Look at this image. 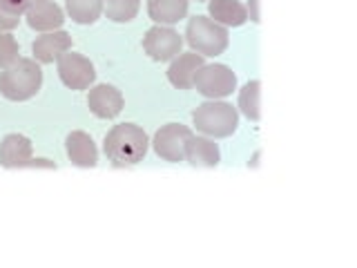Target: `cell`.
<instances>
[{
	"instance_id": "5",
	"label": "cell",
	"mask_w": 357,
	"mask_h": 268,
	"mask_svg": "<svg viewBox=\"0 0 357 268\" xmlns=\"http://www.w3.org/2000/svg\"><path fill=\"white\" fill-rule=\"evenodd\" d=\"M195 87L206 98H226L237 89V74L221 63L204 65L195 76Z\"/></svg>"
},
{
	"instance_id": "9",
	"label": "cell",
	"mask_w": 357,
	"mask_h": 268,
	"mask_svg": "<svg viewBox=\"0 0 357 268\" xmlns=\"http://www.w3.org/2000/svg\"><path fill=\"white\" fill-rule=\"evenodd\" d=\"M123 105H126V100H123L121 89H116L114 85L100 83V85H94L87 94V107L98 119L119 117Z\"/></svg>"
},
{
	"instance_id": "16",
	"label": "cell",
	"mask_w": 357,
	"mask_h": 268,
	"mask_svg": "<svg viewBox=\"0 0 357 268\" xmlns=\"http://www.w3.org/2000/svg\"><path fill=\"white\" fill-rule=\"evenodd\" d=\"M208 14L223 27H241L248 22V11L239 0H208Z\"/></svg>"
},
{
	"instance_id": "2",
	"label": "cell",
	"mask_w": 357,
	"mask_h": 268,
	"mask_svg": "<svg viewBox=\"0 0 357 268\" xmlns=\"http://www.w3.org/2000/svg\"><path fill=\"white\" fill-rule=\"evenodd\" d=\"M43 85V70L36 59H18L0 72V94L9 100H29Z\"/></svg>"
},
{
	"instance_id": "25",
	"label": "cell",
	"mask_w": 357,
	"mask_h": 268,
	"mask_svg": "<svg viewBox=\"0 0 357 268\" xmlns=\"http://www.w3.org/2000/svg\"><path fill=\"white\" fill-rule=\"evenodd\" d=\"M22 168H47V170H56V163L50 159H29Z\"/></svg>"
},
{
	"instance_id": "12",
	"label": "cell",
	"mask_w": 357,
	"mask_h": 268,
	"mask_svg": "<svg viewBox=\"0 0 357 268\" xmlns=\"http://www.w3.org/2000/svg\"><path fill=\"white\" fill-rule=\"evenodd\" d=\"M72 50V36L63 29H56V31H45L43 36H38L31 45V54L33 59L38 63L47 65L59 61L65 52Z\"/></svg>"
},
{
	"instance_id": "3",
	"label": "cell",
	"mask_w": 357,
	"mask_h": 268,
	"mask_svg": "<svg viewBox=\"0 0 357 268\" xmlns=\"http://www.w3.org/2000/svg\"><path fill=\"white\" fill-rule=\"evenodd\" d=\"M195 128L206 134L210 139H226L230 134L237 132L239 126V110L226 103V100H206V103L197 105L192 112Z\"/></svg>"
},
{
	"instance_id": "24",
	"label": "cell",
	"mask_w": 357,
	"mask_h": 268,
	"mask_svg": "<svg viewBox=\"0 0 357 268\" xmlns=\"http://www.w3.org/2000/svg\"><path fill=\"white\" fill-rule=\"evenodd\" d=\"M259 3H261V0H248V7H245V11H248V20L257 22V25H259V22H261Z\"/></svg>"
},
{
	"instance_id": "1",
	"label": "cell",
	"mask_w": 357,
	"mask_h": 268,
	"mask_svg": "<svg viewBox=\"0 0 357 268\" xmlns=\"http://www.w3.org/2000/svg\"><path fill=\"white\" fill-rule=\"evenodd\" d=\"M148 145L150 139L143 128H139L137 123H121V126H114L105 134L103 150L112 163L126 168L143 161Z\"/></svg>"
},
{
	"instance_id": "8",
	"label": "cell",
	"mask_w": 357,
	"mask_h": 268,
	"mask_svg": "<svg viewBox=\"0 0 357 268\" xmlns=\"http://www.w3.org/2000/svg\"><path fill=\"white\" fill-rule=\"evenodd\" d=\"M59 76L65 87L70 89H89V85L94 83L96 78V70H94V63L85 59L83 54H76V52H65L59 61Z\"/></svg>"
},
{
	"instance_id": "20",
	"label": "cell",
	"mask_w": 357,
	"mask_h": 268,
	"mask_svg": "<svg viewBox=\"0 0 357 268\" xmlns=\"http://www.w3.org/2000/svg\"><path fill=\"white\" fill-rule=\"evenodd\" d=\"M141 0H103V14L114 22H130L137 18Z\"/></svg>"
},
{
	"instance_id": "4",
	"label": "cell",
	"mask_w": 357,
	"mask_h": 268,
	"mask_svg": "<svg viewBox=\"0 0 357 268\" xmlns=\"http://www.w3.org/2000/svg\"><path fill=\"white\" fill-rule=\"evenodd\" d=\"M185 43L201 56H219L228 50L230 34L210 16H192L185 27Z\"/></svg>"
},
{
	"instance_id": "15",
	"label": "cell",
	"mask_w": 357,
	"mask_h": 268,
	"mask_svg": "<svg viewBox=\"0 0 357 268\" xmlns=\"http://www.w3.org/2000/svg\"><path fill=\"white\" fill-rule=\"evenodd\" d=\"M31 141L25 134H7V137L0 141V165L3 168H22L25 161L31 159Z\"/></svg>"
},
{
	"instance_id": "13",
	"label": "cell",
	"mask_w": 357,
	"mask_h": 268,
	"mask_svg": "<svg viewBox=\"0 0 357 268\" xmlns=\"http://www.w3.org/2000/svg\"><path fill=\"white\" fill-rule=\"evenodd\" d=\"M183 159L192 168H217L221 161V152L215 139L206 137V134H192L185 141Z\"/></svg>"
},
{
	"instance_id": "18",
	"label": "cell",
	"mask_w": 357,
	"mask_h": 268,
	"mask_svg": "<svg viewBox=\"0 0 357 268\" xmlns=\"http://www.w3.org/2000/svg\"><path fill=\"white\" fill-rule=\"evenodd\" d=\"M65 9L78 25H92L103 14V0H65Z\"/></svg>"
},
{
	"instance_id": "14",
	"label": "cell",
	"mask_w": 357,
	"mask_h": 268,
	"mask_svg": "<svg viewBox=\"0 0 357 268\" xmlns=\"http://www.w3.org/2000/svg\"><path fill=\"white\" fill-rule=\"evenodd\" d=\"M65 150H67V156H70V161L78 168H94L98 163L96 143L83 130H74L67 134Z\"/></svg>"
},
{
	"instance_id": "17",
	"label": "cell",
	"mask_w": 357,
	"mask_h": 268,
	"mask_svg": "<svg viewBox=\"0 0 357 268\" xmlns=\"http://www.w3.org/2000/svg\"><path fill=\"white\" fill-rule=\"evenodd\" d=\"M190 0H148V16L156 25L172 27L188 16Z\"/></svg>"
},
{
	"instance_id": "10",
	"label": "cell",
	"mask_w": 357,
	"mask_h": 268,
	"mask_svg": "<svg viewBox=\"0 0 357 268\" xmlns=\"http://www.w3.org/2000/svg\"><path fill=\"white\" fill-rule=\"evenodd\" d=\"M204 65H206V56H201L197 52L178 54L170 61V67H167V81L176 89H192L195 76Z\"/></svg>"
},
{
	"instance_id": "26",
	"label": "cell",
	"mask_w": 357,
	"mask_h": 268,
	"mask_svg": "<svg viewBox=\"0 0 357 268\" xmlns=\"http://www.w3.org/2000/svg\"><path fill=\"white\" fill-rule=\"evenodd\" d=\"M197 3H204V0H197Z\"/></svg>"
},
{
	"instance_id": "23",
	"label": "cell",
	"mask_w": 357,
	"mask_h": 268,
	"mask_svg": "<svg viewBox=\"0 0 357 268\" xmlns=\"http://www.w3.org/2000/svg\"><path fill=\"white\" fill-rule=\"evenodd\" d=\"M20 22V16H14L9 14V11H5L3 7H0V31H11L16 29Z\"/></svg>"
},
{
	"instance_id": "6",
	"label": "cell",
	"mask_w": 357,
	"mask_h": 268,
	"mask_svg": "<svg viewBox=\"0 0 357 268\" xmlns=\"http://www.w3.org/2000/svg\"><path fill=\"white\" fill-rule=\"evenodd\" d=\"M190 137H192V130L183 126V123H165V126L156 130L152 139V148L156 156H161L163 161L178 163V161H183L185 141Z\"/></svg>"
},
{
	"instance_id": "19",
	"label": "cell",
	"mask_w": 357,
	"mask_h": 268,
	"mask_svg": "<svg viewBox=\"0 0 357 268\" xmlns=\"http://www.w3.org/2000/svg\"><path fill=\"white\" fill-rule=\"evenodd\" d=\"M239 112L248 121H259L261 119V83L259 81H248L239 89Z\"/></svg>"
},
{
	"instance_id": "21",
	"label": "cell",
	"mask_w": 357,
	"mask_h": 268,
	"mask_svg": "<svg viewBox=\"0 0 357 268\" xmlns=\"http://www.w3.org/2000/svg\"><path fill=\"white\" fill-rule=\"evenodd\" d=\"M18 40L11 36L9 31H0V70H5L11 63H16L20 59Z\"/></svg>"
},
{
	"instance_id": "11",
	"label": "cell",
	"mask_w": 357,
	"mask_h": 268,
	"mask_svg": "<svg viewBox=\"0 0 357 268\" xmlns=\"http://www.w3.org/2000/svg\"><path fill=\"white\" fill-rule=\"evenodd\" d=\"M27 25L36 31H56L63 27L65 11L52 3V0H31V5L25 11Z\"/></svg>"
},
{
	"instance_id": "7",
	"label": "cell",
	"mask_w": 357,
	"mask_h": 268,
	"mask_svg": "<svg viewBox=\"0 0 357 268\" xmlns=\"http://www.w3.org/2000/svg\"><path fill=\"white\" fill-rule=\"evenodd\" d=\"M183 36L176 29L167 25H154L152 29L145 31L143 36V50L152 61H172L174 56L181 54Z\"/></svg>"
},
{
	"instance_id": "22",
	"label": "cell",
	"mask_w": 357,
	"mask_h": 268,
	"mask_svg": "<svg viewBox=\"0 0 357 268\" xmlns=\"http://www.w3.org/2000/svg\"><path fill=\"white\" fill-rule=\"evenodd\" d=\"M29 5H31V0H0V7L14 16H22Z\"/></svg>"
}]
</instances>
